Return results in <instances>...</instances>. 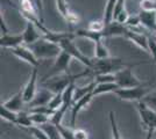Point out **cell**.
Instances as JSON below:
<instances>
[{"mask_svg": "<svg viewBox=\"0 0 156 139\" xmlns=\"http://www.w3.org/2000/svg\"><path fill=\"white\" fill-rule=\"evenodd\" d=\"M71 59H73L71 56L68 52H65V51L62 50V52L59 53L58 56L55 58V61H54V65H52V67H51L50 74H48L44 79L50 78L52 75L68 73V70H69V65H70V63H71Z\"/></svg>", "mask_w": 156, "mask_h": 139, "instance_id": "obj_7", "label": "cell"}, {"mask_svg": "<svg viewBox=\"0 0 156 139\" xmlns=\"http://www.w3.org/2000/svg\"><path fill=\"white\" fill-rule=\"evenodd\" d=\"M62 104H63V93H57V94H54L48 106L54 110H57Z\"/></svg>", "mask_w": 156, "mask_h": 139, "instance_id": "obj_31", "label": "cell"}, {"mask_svg": "<svg viewBox=\"0 0 156 139\" xmlns=\"http://www.w3.org/2000/svg\"><path fill=\"white\" fill-rule=\"evenodd\" d=\"M59 45L62 48V50L68 52L72 58L77 59L79 63H82L85 67L87 68H91L93 65V59L86 57V55L82 52L79 49H78L76 44L73 43V38H64L59 42Z\"/></svg>", "mask_w": 156, "mask_h": 139, "instance_id": "obj_5", "label": "cell"}, {"mask_svg": "<svg viewBox=\"0 0 156 139\" xmlns=\"http://www.w3.org/2000/svg\"><path fill=\"white\" fill-rule=\"evenodd\" d=\"M29 115H30L33 125H42V124H44V123L50 121V117L48 115H44V114L29 111Z\"/></svg>", "mask_w": 156, "mask_h": 139, "instance_id": "obj_24", "label": "cell"}, {"mask_svg": "<svg viewBox=\"0 0 156 139\" xmlns=\"http://www.w3.org/2000/svg\"><path fill=\"white\" fill-rule=\"evenodd\" d=\"M54 96V93L50 92L48 88H41L40 91L36 92L34 99L28 103L30 108H34V107H40V106H48L50 100L52 99Z\"/></svg>", "mask_w": 156, "mask_h": 139, "instance_id": "obj_13", "label": "cell"}, {"mask_svg": "<svg viewBox=\"0 0 156 139\" xmlns=\"http://www.w3.org/2000/svg\"><path fill=\"white\" fill-rule=\"evenodd\" d=\"M137 113L141 119V124L147 131H156V110L148 106L144 101H137Z\"/></svg>", "mask_w": 156, "mask_h": 139, "instance_id": "obj_4", "label": "cell"}, {"mask_svg": "<svg viewBox=\"0 0 156 139\" xmlns=\"http://www.w3.org/2000/svg\"><path fill=\"white\" fill-rule=\"evenodd\" d=\"M133 66L125 67V68L115 73V82L119 85L120 88H130V87L140 86L143 84L142 81L134 74L133 70H132Z\"/></svg>", "mask_w": 156, "mask_h": 139, "instance_id": "obj_6", "label": "cell"}, {"mask_svg": "<svg viewBox=\"0 0 156 139\" xmlns=\"http://www.w3.org/2000/svg\"><path fill=\"white\" fill-rule=\"evenodd\" d=\"M73 133L76 139H89V133L83 129H73Z\"/></svg>", "mask_w": 156, "mask_h": 139, "instance_id": "obj_37", "label": "cell"}, {"mask_svg": "<svg viewBox=\"0 0 156 139\" xmlns=\"http://www.w3.org/2000/svg\"><path fill=\"white\" fill-rule=\"evenodd\" d=\"M20 1H22V0H20Z\"/></svg>", "mask_w": 156, "mask_h": 139, "instance_id": "obj_41", "label": "cell"}, {"mask_svg": "<svg viewBox=\"0 0 156 139\" xmlns=\"http://www.w3.org/2000/svg\"><path fill=\"white\" fill-rule=\"evenodd\" d=\"M118 0H107L106 6L104 9V20L105 25H108L110 22L113 21V16H114V9H115V5H117Z\"/></svg>", "mask_w": 156, "mask_h": 139, "instance_id": "obj_22", "label": "cell"}, {"mask_svg": "<svg viewBox=\"0 0 156 139\" xmlns=\"http://www.w3.org/2000/svg\"><path fill=\"white\" fill-rule=\"evenodd\" d=\"M127 66H133V65H127L122 59L120 58H104V59H93V65L90 68L91 74H101V73H117L118 71L122 70Z\"/></svg>", "mask_w": 156, "mask_h": 139, "instance_id": "obj_3", "label": "cell"}, {"mask_svg": "<svg viewBox=\"0 0 156 139\" xmlns=\"http://www.w3.org/2000/svg\"><path fill=\"white\" fill-rule=\"evenodd\" d=\"M110 124H111V131H112V138L113 139H122L120 130L117 125V121H115V115L113 111H110Z\"/></svg>", "mask_w": 156, "mask_h": 139, "instance_id": "obj_27", "label": "cell"}, {"mask_svg": "<svg viewBox=\"0 0 156 139\" xmlns=\"http://www.w3.org/2000/svg\"><path fill=\"white\" fill-rule=\"evenodd\" d=\"M94 86H96V81L93 80V81H91L89 85H86V86H83V87L76 86L75 87V92H73V102H76L77 100L82 99V98H84L85 95H87V94L92 93Z\"/></svg>", "mask_w": 156, "mask_h": 139, "instance_id": "obj_21", "label": "cell"}, {"mask_svg": "<svg viewBox=\"0 0 156 139\" xmlns=\"http://www.w3.org/2000/svg\"><path fill=\"white\" fill-rule=\"evenodd\" d=\"M140 25H141V20H140V15L139 14H136V15H129L127 22L125 23V26L127 27V28H129V29L139 27Z\"/></svg>", "mask_w": 156, "mask_h": 139, "instance_id": "obj_33", "label": "cell"}, {"mask_svg": "<svg viewBox=\"0 0 156 139\" xmlns=\"http://www.w3.org/2000/svg\"><path fill=\"white\" fill-rule=\"evenodd\" d=\"M128 18H129V14H128V12L126 11V8H125L124 11H121L120 13L118 14L117 16L114 18V20L118 21L119 23H122V25H125L126 22H127V20H128Z\"/></svg>", "mask_w": 156, "mask_h": 139, "instance_id": "obj_36", "label": "cell"}, {"mask_svg": "<svg viewBox=\"0 0 156 139\" xmlns=\"http://www.w3.org/2000/svg\"><path fill=\"white\" fill-rule=\"evenodd\" d=\"M156 87V84L143 82L142 85L130 88H118L114 94L122 101H142L149 93H151L153 88Z\"/></svg>", "mask_w": 156, "mask_h": 139, "instance_id": "obj_2", "label": "cell"}, {"mask_svg": "<svg viewBox=\"0 0 156 139\" xmlns=\"http://www.w3.org/2000/svg\"><path fill=\"white\" fill-rule=\"evenodd\" d=\"M0 116L1 119H5L7 122L12 123L14 125H16V122H18V113H15L13 110H9L8 108H6L5 106L1 104L0 108Z\"/></svg>", "mask_w": 156, "mask_h": 139, "instance_id": "obj_23", "label": "cell"}, {"mask_svg": "<svg viewBox=\"0 0 156 139\" xmlns=\"http://www.w3.org/2000/svg\"><path fill=\"white\" fill-rule=\"evenodd\" d=\"M127 40H129L130 42H133L135 45H137L140 49H142L143 51L149 53V45H148V41H149V36L144 35V34H140L133 30V29H129L127 30L126 33V36H125Z\"/></svg>", "mask_w": 156, "mask_h": 139, "instance_id": "obj_11", "label": "cell"}, {"mask_svg": "<svg viewBox=\"0 0 156 139\" xmlns=\"http://www.w3.org/2000/svg\"><path fill=\"white\" fill-rule=\"evenodd\" d=\"M154 132H155V131H151V130H150V131H147V136H146L144 139H151V137L154 136Z\"/></svg>", "mask_w": 156, "mask_h": 139, "instance_id": "obj_39", "label": "cell"}, {"mask_svg": "<svg viewBox=\"0 0 156 139\" xmlns=\"http://www.w3.org/2000/svg\"><path fill=\"white\" fill-rule=\"evenodd\" d=\"M94 96L93 94L90 93L87 95H85L84 98L77 100L76 102H73V104L71 107V126L75 125V122H76V118H77V115L79 111H82L84 108H86V106H89V103L92 101Z\"/></svg>", "mask_w": 156, "mask_h": 139, "instance_id": "obj_15", "label": "cell"}, {"mask_svg": "<svg viewBox=\"0 0 156 139\" xmlns=\"http://www.w3.org/2000/svg\"><path fill=\"white\" fill-rule=\"evenodd\" d=\"M22 35H23V44H26V45L33 44L34 42L39 41L42 37V33L40 31L37 26L32 21H27L26 28H25Z\"/></svg>", "mask_w": 156, "mask_h": 139, "instance_id": "obj_10", "label": "cell"}, {"mask_svg": "<svg viewBox=\"0 0 156 139\" xmlns=\"http://www.w3.org/2000/svg\"><path fill=\"white\" fill-rule=\"evenodd\" d=\"M0 27H1V34L8 33V28H7L6 23H5L4 16H2V13H1V16H0Z\"/></svg>", "mask_w": 156, "mask_h": 139, "instance_id": "obj_38", "label": "cell"}, {"mask_svg": "<svg viewBox=\"0 0 156 139\" xmlns=\"http://www.w3.org/2000/svg\"><path fill=\"white\" fill-rule=\"evenodd\" d=\"M154 136H155V139H156V131L154 132Z\"/></svg>", "mask_w": 156, "mask_h": 139, "instance_id": "obj_40", "label": "cell"}, {"mask_svg": "<svg viewBox=\"0 0 156 139\" xmlns=\"http://www.w3.org/2000/svg\"><path fill=\"white\" fill-rule=\"evenodd\" d=\"M93 80L96 81V84H99V82H115V73L96 74Z\"/></svg>", "mask_w": 156, "mask_h": 139, "instance_id": "obj_28", "label": "cell"}, {"mask_svg": "<svg viewBox=\"0 0 156 139\" xmlns=\"http://www.w3.org/2000/svg\"><path fill=\"white\" fill-rule=\"evenodd\" d=\"M39 126H41V127L43 129V131L48 134L49 139H62L61 132H59V130H58V126L56 125V124H54L50 121Z\"/></svg>", "mask_w": 156, "mask_h": 139, "instance_id": "obj_20", "label": "cell"}, {"mask_svg": "<svg viewBox=\"0 0 156 139\" xmlns=\"http://www.w3.org/2000/svg\"><path fill=\"white\" fill-rule=\"evenodd\" d=\"M26 130L30 133L35 139H49L48 134H47V133L43 131V129L39 125H32V126H29V127H26Z\"/></svg>", "mask_w": 156, "mask_h": 139, "instance_id": "obj_26", "label": "cell"}, {"mask_svg": "<svg viewBox=\"0 0 156 139\" xmlns=\"http://www.w3.org/2000/svg\"><path fill=\"white\" fill-rule=\"evenodd\" d=\"M37 78H39V70L37 67H33L32 72L29 74V80L26 84V86L22 88L23 99L26 103H29L37 92Z\"/></svg>", "mask_w": 156, "mask_h": 139, "instance_id": "obj_9", "label": "cell"}, {"mask_svg": "<svg viewBox=\"0 0 156 139\" xmlns=\"http://www.w3.org/2000/svg\"><path fill=\"white\" fill-rule=\"evenodd\" d=\"M105 22L104 20H92L89 22V25L86 27V29L91 30V31H96V33H101L105 28Z\"/></svg>", "mask_w": 156, "mask_h": 139, "instance_id": "obj_29", "label": "cell"}, {"mask_svg": "<svg viewBox=\"0 0 156 139\" xmlns=\"http://www.w3.org/2000/svg\"><path fill=\"white\" fill-rule=\"evenodd\" d=\"M29 49L32 50L37 59H48V58H56L62 52V48L58 43H54L41 37L39 41L29 44Z\"/></svg>", "mask_w": 156, "mask_h": 139, "instance_id": "obj_1", "label": "cell"}, {"mask_svg": "<svg viewBox=\"0 0 156 139\" xmlns=\"http://www.w3.org/2000/svg\"><path fill=\"white\" fill-rule=\"evenodd\" d=\"M103 40L104 38H99L98 41L94 42V58L96 59H104V58L111 57L110 51L106 48Z\"/></svg>", "mask_w": 156, "mask_h": 139, "instance_id": "obj_19", "label": "cell"}, {"mask_svg": "<svg viewBox=\"0 0 156 139\" xmlns=\"http://www.w3.org/2000/svg\"><path fill=\"white\" fill-rule=\"evenodd\" d=\"M118 88H120L117 82H99L96 84V86L92 91L93 96H98L101 94H107V93H114Z\"/></svg>", "mask_w": 156, "mask_h": 139, "instance_id": "obj_18", "label": "cell"}, {"mask_svg": "<svg viewBox=\"0 0 156 139\" xmlns=\"http://www.w3.org/2000/svg\"><path fill=\"white\" fill-rule=\"evenodd\" d=\"M58 130L61 132V137L62 139H76L75 138V133H73V129L69 127V126L63 125L62 123L58 124Z\"/></svg>", "mask_w": 156, "mask_h": 139, "instance_id": "obj_30", "label": "cell"}, {"mask_svg": "<svg viewBox=\"0 0 156 139\" xmlns=\"http://www.w3.org/2000/svg\"><path fill=\"white\" fill-rule=\"evenodd\" d=\"M142 101H144L148 106H150L154 110H156V93H149Z\"/></svg>", "mask_w": 156, "mask_h": 139, "instance_id": "obj_35", "label": "cell"}, {"mask_svg": "<svg viewBox=\"0 0 156 139\" xmlns=\"http://www.w3.org/2000/svg\"><path fill=\"white\" fill-rule=\"evenodd\" d=\"M23 103H26V102H25V99H23V91L21 89L15 95H13L11 99L5 101L1 104L5 106L6 108H8L9 110H13L15 113H20V111H22Z\"/></svg>", "mask_w": 156, "mask_h": 139, "instance_id": "obj_16", "label": "cell"}, {"mask_svg": "<svg viewBox=\"0 0 156 139\" xmlns=\"http://www.w3.org/2000/svg\"><path fill=\"white\" fill-rule=\"evenodd\" d=\"M140 20L141 25L149 29L150 31L156 33V12H149V11H140Z\"/></svg>", "mask_w": 156, "mask_h": 139, "instance_id": "obj_17", "label": "cell"}, {"mask_svg": "<svg viewBox=\"0 0 156 139\" xmlns=\"http://www.w3.org/2000/svg\"><path fill=\"white\" fill-rule=\"evenodd\" d=\"M128 28L122 25V23H119L118 21L113 20L112 22H110L108 25H106L104 28V30L101 31L104 38L106 37H113V36H126Z\"/></svg>", "mask_w": 156, "mask_h": 139, "instance_id": "obj_12", "label": "cell"}, {"mask_svg": "<svg viewBox=\"0 0 156 139\" xmlns=\"http://www.w3.org/2000/svg\"><path fill=\"white\" fill-rule=\"evenodd\" d=\"M16 125L22 126V127H29V126L33 125V122L30 119V115H29V111L26 113V111H20L18 113V122H16Z\"/></svg>", "mask_w": 156, "mask_h": 139, "instance_id": "obj_25", "label": "cell"}, {"mask_svg": "<svg viewBox=\"0 0 156 139\" xmlns=\"http://www.w3.org/2000/svg\"><path fill=\"white\" fill-rule=\"evenodd\" d=\"M11 53L14 55L16 58H19L20 60H23L25 63L29 64L30 66H39V59L36 58V56L34 55V52L29 49L28 45H19L16 48H13L11 49Z\"/></svg>", "mask_w": 156, "mask_h": 139, "instance_id": "obj_8", "label": "cell"}, {"mask_svg": "<svg viewBox=\"0 0 156 139\" xmlns=\"http://www.w3.org/2000/svg\"><path fill=\"white\" fill-rule=\"evenodd\" d=\"M23 44V35L18 34V35H12V34H1L0 37V46L5 49H13L19 45Z\"/></svg>", "mask_w": 156, "mask_h": 139, "instance_id": "obj_14", "label": "cell"}, {"mask_svg": "<svg viewBox=\"0 0 156 139\" xmlns=\"http://www.w3.org/2000/svg\"><path fill=\"white\" fill-rule=\"evenodd\" d=\"M140 8L142 11L156 12V0H141L140 1Z\"/></svg>", "mask_w": 156, "mask_h": 139, "instance_id": "obj_32", "label": "cell"}, {"mask_svg": "<svg viewBox=\"0 0 156 139\" xmlns=\"http://www.w3.org/2000/svg\"><path fill=\"white\" fill-rule=\"evenodd\" d=\"M148 45H149V53L151 55V57L156 64V40L154 38V36H149Z\"/></svg>", "mask_w": 156, "mask_h": 139, "instance_id": "obj_34", "label": "cell"}]
</instances>
